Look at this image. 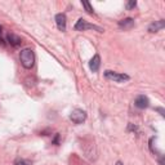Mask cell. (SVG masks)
<instances>
[{"label":"cell","instance_id":"cell-6","mask_svg":"<svg viewBox=\"0 0 165 165\" xmlns=\"http://www.w3.org/2000/svg\"><path fill=\"white\" fill-rule=\"evenodd\" d=\"M6 41H8V43L12 45V47H14V48L19 47V45H21V43H22L21 37L17 36L16 34H13V32H9V34L6 35Z\"/></svg>","mask_w":165,"mask_h":165},{"label":"cell","instance_id":"cell-10","mask_svg":"<svg viewBox=\"0 0 165 165\" xmlns=\"http://www.w3.org/2000/svg\"><path fill=\"white\" fill-rule=\"evenodd\" d=\"M164 27H165V21L164 19H160V21H155L154 23H151L148 27V31L150 32H157V31L163 30Z\"/></svg>","mask_w":165,"mask_h":165},{"label":"cell","instance_id":"cell-15","mask_svg":"<svg viewBox=\"0 0 165 165\" xmlns=\"http://www.w3.org/2000/svg\"><path fill=\"white\" fill-rule=\"evenodd\" d=\"M0 35H2V27H0Z\"/></svg>","mask_w":165,"mask_h":165},{"label":"cell","instance_id":"cell-8","mask_svg":"<svg viewBox=\"0 0 165 165\" xmlns=\"http://www.w3.org/2000/svg\"><path fill=\"white\" fill-rule=\"evenodd\" d=\"M100 66H101V57H100V54H94L89 62V67L93 72H97L100 70Z\"/></svg>","mask_w":165,"mask_h":165},{"label":"cell","instance_id":"cell-12","mask_svg":"<svg viewBox=\"0 0 165 165\" xmlns=\"http://www.w3.org/2000/svg\"><path fill=\"white\" fill-rule=\"evenodd\" d=\"M14 165H32V163L26 159H18V160H16Z\"/></svg>","mask_w":165,"mask_h":165},{"label":"cell","instance_id":"cell-4","mask_svg":"<svg viewBox=\"0 0 165 165\" xmlns=\"http://www.w3.org/2000/svg\"><path fill=\"white\" fill-rule=\"evenodd\" d=\"M85 119H87V112L80 108H75L70 114V120L74 124H81L83 121H85Z\"/></svg>","mask_w":165,"mask_h":165},{"label":"cell","instance_id":"cell-13","mask_svg":"<svg viewBox=\"0 0 165 165\" xmlns=\"http://www.w3.org/2000/svg\"><path fill=\"white\" fill-rule=\"evenodd\" d=\"M136 6H137V2L132 0V2H129V3L127 4V9H133V8H136Z\"/></svg>","mask_w":165,"mask_h":165},{"label":"cell","instance_id":"cell-3","mask_svg":"<svg viewBox=\"0 0 165 165\" xmlns=\"http://www.w3.org/2000/svg\"><path fill=\"white\" fill-rule=\"evenodd\" d=\"M75 30L76 31H87V30H97L98 32H103L104 30L100 26H96V25H92L88 23V21H85L84 18H80L75 25Z\"/></svg>","mask_w":165,"mask_h":165},{"label":"cell","instance_id":"cell-5","mask_svg":"<svg viewBox=\"0 0 165 165\" xmlns=\"http://www.w3.org/2000/svg\"><path fill=\"white\" fill-rule=\"evenodd\" d=\"M134 104H136V107L137 108H141V110H144V108H147L148 107V104H150V101H148V98L146 96H138L136 100H134Z\"/></svg>","mask_w":165,"mask_h":165},{"label":"cell","instance_id":"cell-2","mask_svg":"<svg viewBox=\"0 0 165 165\" xmlns=\"http://www.w3.org/2000/svg\"><path fill=\"white\" fill-rule=\"evenodd\" d=\"M104 77L108 79L111 81H115V83H124V81H128L130 79L129 75H127V74H120V72L111 71V70L104 71Z\"/></svg>","mask_w":165,"mask_h":165},{"label":"cell","instance_id":"cell-9","mask_svg":"<svg viewBox=\"0 0 165 165\" xmlns=\"http://www.w3.org/2000/svg\"><path fill=\"white\" fill-rule=\"evenodd\" d=\"M133 26H134V19L130 18V17L124 18V19H121V21H119V27L123 29V30H129V29L133 27Z\"/></svg>","mask_w":165,"mask_h":165},{"label":"cell","instance_id":"cell-11","mask_svg":"<svg viewBox=\"0 0 165 165\" xmlns=\"http://www.w3.org/2000/svg\"><path fill=\"white\" fill-rule=\"evenodd\" d=\"M81 4H83L84 8L87 9V12L89 13V14H94V9H93V6L90 5V3H89V2H83Z\"/></svg>","mask_w":165,"mask_h":165},{"label":"cell","instance_id":"cell-14","mask_svg":"<svg viewBox=\"0 0 165 165\" xmlns=\"http://www.w3.org/2000/svg\"><path fill=\"white\" fill-rule=\"evenodd\" d=\"M116 165H123V164H121L120 161H117V163H116Z\"/></svg>","mask_w":165,"mask_h":165},{"label":"cell","instance_id":"cell-1","mask_svg":"<svg viewBox=\"0 0 165 165\" xmlns=\"http://www.w3.org/2000/svg\"><path fill=\"white\" fill-rule=\"evenodd\" d=\"M19 59H21V65L23 66L25 69H32L35 65V53L34 50L30 49V48H26L22 49L21 53H19Z\"/></svg>","mask_w":165,"mask_h":165},{"label":"cell","instance_id":"cell-7","mask_svg":"<svg viewBox=\"0 0 165 165\" xmlns=\"http://www.w3.org/2000/svg\"><path fill=\"white\" fill-rule=\"evenodd\" d=\"M56 23L59 31H66V23H67V21H66V16L63 13H58L56 16Z\"/></svg>","mask_w":165,"mask_h":165}]
</instances>
